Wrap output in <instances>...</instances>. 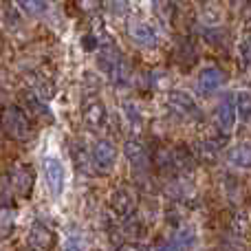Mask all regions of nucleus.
Returning a JSON list of instances; mask_svg holds the SVG:
<instances>
[{
  "mask_svg": "<svg viewBox=\"0 0 251 251\" xmlns=\"http://www.w3.org/2000/svg\"><path fill=\"white\" fill-rule=\"evenodd\" d=\"M168 106L181 117H199V106H196L194 97L187 95L185 91H170L168 93Z\"/></svg>",
  "mask_w": 251,
  "mask_h": 251,
  "instance_id": "obj_7",
  "label": "nucleus"
},
{
  "mask_svg": "<svg viewBox=\"0 0 251 251\" xmlns=\"http://www.w3.org/2000/svg\"><path fill=\"white\" fill-rule=\"evenodd\" d=\"M13 185L9 174H2L0 176V207L2 209H11L13 207Z\"/></svg>",
  "mask_w": 251,
  "mask_h": 251,
  "instance_id": "obj_18",
  "label": "nucleus"
},
{
  "mask_svg": "<svg viewBox=\"0 0 251 251\" xmlns=\"http://www.w3.org/2000/svg\"><path fill=\"white\" fill-rule=\"evenodd\" d=\"M172 163L176 172H185V170L194 168V156L185 146H174L172 148Z\"/></svg>",
  "mask_w": 251,
  "mask_h": 251,
  "instance_id": "obj_15",
  "label": "nucleus"
},
{
  "mask_svg": "<svg viewBox=\"0 0 251 251\" xmlns=\"http://www.w3.org/2000/svg\"><path fill=\"white\" fill-rule=\"evenodd\" d=\"M9 178H11L13 190H16L20 196L29 199L31 192H33V183H35L33 168H31V165H26V163H20V165H16V170H13L11 174H9Z\"/></svg>",
  "mask_w": 251,
  "mask_h": 251,
  "instance_id": "obj_8",
  "label": "nucleus"
},
{
  "mask_svg": "<svg viewBox=\"0 0 251 251\" xmlns=\"http://www.w3.org/2000/svg\"><path fill=\"white\" fill-rule=\"evenodd\" d=\"M82 117H84V124H86L91 130H100L101 126L106 124V106L101 104V100H95V97H93V100L84 106Z\"/></svg>",
  "mask_w": 251,
  "mask_h": 251,
  "instance_id": "obj_12",
  "label": "nucleus"
},
{
  "mask_svg": "<svg viewBox=\"0 0 251 251\" xmlns=\"http://www.w3.org/2000/svg\"><path fill=\"white\" fill-rule=\"evenodd\" d=\"M119 251H148V247L146 245H141V243H126V245H122V247H119Z\"/></svg>",
  "mask_w": 251,
  "mask_h": 251,
  "instance_id": "obj_28",
  "label": "nucleus"
},
{
  "mask_svg": "<svg viewBox=\"0 0 251 251\" xmlns=\"http://www.w3.org/2000/svg\"><path fill=\"white\" fill-rule=\"evenodd\" d=\"M0 126L7 132V137L16 141H26L31 134V122L25 115V110L16 104H7L0 108Z\"/></svg>",
  "mask_w": 251,
  "mask_h": 251,
  "instance_id": "obj_1",
  "label": "nucleus"
},
{
  "mask_svg": "<svg viewBox=\"0 0 251 251\" xmlns=\"http://www.w3.org/2000/svg\"><path fill=\"white\" fill-rule=\"evenodd\" d=\"M168 196H172L174 201H181V203H187L190 196H194V190H192L187 183L176 181V183H172V185H168Z\"/></svg>",
  "mask_w": 251,
  "mask_h": 251,
  "instance_id": "obj_20",
  "label": "nucleus"
},
{
  "mask_svg": "<svg viewBox=\"0 0 251 251\" xmlns=\"http://www.w3.org/2000/svg\"><path fill=\"white\" fill-rule=\"evenodd\" d=\"M227 159L234 168L238 170H251V143H238L227 152Z\"/></svg>",
  "mask_w": 251,
  "mask_h": 251,
  "instance_id": "obj_14",
  "label": "nucleus"
},
{
  "mask_svg": "<svg viewBox=\"0 0 251 251\" xmlns=\"http://www.w3.org/2000/svg\"><path fill=\"white\" fill-rule=\"evenodd\" d=\"M225 82H227L225 71L216 69V66H209V69L201 71V75H199V91L203 93V95H212V93L218 91Z\"/></svg>",
  "mask_w": 251,
  "mask_h": 251,
  "instance_id": "obj_10",
  "label": "nucleus"
},
{
  "mask_svg": "<svg viewBox=\"0 0 251 251\" xmlns=\"http://www.w3.org/2000/svg\"><path fill=\"white\" fill-rule=\"evenodd\" d=\"M156 251H181V249H178V247H176V243H174V240H170V243L161 245V247H159V249H156Z\"/></svg>",
  "mask_w": 251,
  "mask_h": 251,
  "instance_id": "obj_29",
  "label": "nucleus"
},
{
  "mask_svg": "<svg viewBox=\"0 0 251 251\" xmlns=\"http://www.w3.org/2000/svg\"><path fill=\"white\" fill-rule=\"evenodd\" d=\"M172 240L176 243V247L181 249V251H190V249L196 247V243H199V236H196L194 227L185 225V227H181V229L176 231V236H174Z\"/></svg>",
  "mask_w": 251,
  "mask_h": 251,
  "instance_id": "obj_16",
  "label": "nucleus"
},
{
  "mask_svg": "<svg viewBox=\"0 0 251 251\" xmlns=\"http://www.w3.org/2000/svg\"><path fill=\"white\" fill-rule=\"evenodd\" d=\"M194 150H196V156L199 159H203V161H207V163H216L218 161V146L214 141H209V139H205V141H199L194 146Z\"/></svg>",
  "mask_w": 251,
  "mask_h": 251,
  "instance_id": "obj_17",
  "label": "nucleus"
},
{
  "mask_svg": "<svg viewBox=\"0 0 251 251\" xmlns=\"http://www.w3.org/2000/svg\"><path fill=\"white\" fill-rule=\"evenodd\" d=\"M126 115H128V119L132 126H141V113H139V108H134L132 104L126 106Z\"/></svg>",
  "mask_w": 251,
  "mask_h": 251,
  "instance_id": "obj_26",
  "label": "nucleus"
},
{
  "mask_svg": "<svg viewBox=\"0 0 251 251\" xmlns=\"http://www.w3.org/2000/svg\"><path fill=\"white\" fill-rule=\"evenodd\" d=\"M110 209L117 218H128L137 209V196L128 187H117L110 194Z\"/></svg>",
  "mask_w": 251,
  "mask_h": 251,
  "instance_id": "obj_6",
  "label": "nucleus"
},
{
  "mask_svg": "<svg viewBox=\"0 0 251 251\" xmlns=\"http://www.w3.org/2000/svg\"><path fill=\"white\" fill-rule=\"evenodd\" d=\"M11 231H13V221H11V216H9V218H0V238H7Z\"/></svg>",
  "mask_w": 251,
  "mask_h": 251,
  "instance_id": "obj_27",
  "label": "nucleus"
},
{
  "mask_svg": "<svg viewBox=\"0 0 251 251\" xmlns=\"http://www.w3.org/2000/svg\"><path fill=\"white\" fill-rule=\"evenodd\" d=\"M128 31H130V38L137 44H143V47L156 44V31L152 29V25H148V22H141V20L130 22Z\"/></svg>",
  "mask_w": 251,
  "mask_h": 251,
  "instance_id": "obj_13",
  "label": "nucleus"
},
{
  "mask_svg": "<svg viewBox=\"0 0 251 251\" xmlns=\"http://www.w3.org/2000/svg\"><path fill=\"white\" fill-rule=\"evenodd\" d=\"M18 9L26 13V16H42V13L49 11V2H42V0H29V2H18L16 4Z\"/></svg>",
  "mask_w": 251,
  "mask_h": 251,
  "instance_id": "obj_21",
  "label": "nucleus"
},
{
  "mask_svg": "<svg viewBox=\"0 0 251 251\" xmlns=\"http://www.w3.org/2000/svg\"><path fill=\"white\" fill-rule=\"evenodd\" d=\"M205 40L212 44H216V47H223V44L227 42V31L221 29V26H209V29H205Z\"/></svg>",
  "mask_w": 251,
  "mask_h": 251,
  "instance_id": "obj_22",
  "label": "nucleus"
},
{
  "mask_svg": "<svg viewBox=\"0 0 251 251\" xmlns=\"http://www.w3.org/2000/svg\"><path fill=\"white\" fill-rule=\"evenodd\" d=\"M64 251H86V245H84V240L79 236H71L64 245Z\"/></svg>",
  "mask_w": 251,
  "mask_h": 251,
  "instance_id": "obj_24",
  "label": "nucleus"
},
{
  "mask_svg": "<svg viewBox=\"0 0 251 251\" xmlns=\"http://www.w3.org/2000/svg\"><path fill=\"white\" fill-rule=\"evenodd\" d=\"M236 115L240 122H251V93L243 91L236 95Z\"/></svg>",
  "mask_w": 251,
  "mask_h": 251,
  "instance_id": "obj_19",
  "label": "nucleus"
},
{
  "mask_svg": "<svg viewBox=\"0 0 251 251\" xmlns=\"http://www.w3.org/2000/svg\"><path fill=\"white\" fill-rule=\"evenodd\" d=\"M91 161L97 172H110V170L115 168V163H117V150H115V146L110 141L101 139V141H97L95 146H93Z\"/></svg>",
  "mask_w": 251,
  "mask_h": 251,
  "instance_id": "obj_4",
  "label": "nucleus"
},
{
  "mask_svg": "<svg viewBox=\"0 0 251 251\" xmlns=\"http://www.w3.org/2000/svg\"><path fill=\"white\" fill-rule=\"evenodd\" d=\"M124 154L126 159H128L130 168H132V172L137 174L139 178H143L148 174V170H150V152L146 150V146H143L141 141H137V139H128L124 146Z\"/></svg>",
  "mask_w": 251,
  "mask_h": 251,
  "instance_id": "obj_3",
  "label": "nucleus"
},
{
  "mask_svg": "<svg viewBox=\"0 0 251 251\" xmlns=\"http://www.w3.org/2000/svg\"><path fill=\"white\" fill-rule=\"evenodd\" d=\"M122 64H124V57H122V53H119V49L115 47V44L100 47V53H97V66H100V71L113 75Z\"/></svg>",
  "mask_w": 251,
  "mask_h": 251,
  "instance_id": "obj_11",
  "label": "nucleus"
},
{
  "mask_svg": "<svg viewBox=\"0 0 251 251\" xmlns=\"http://www.w3.org/2000/svg\"><path fill=\"white\" fill-rule=\"evenodd\" d=\"M26 243H29V247L33 251H51L57 245V236L51 227L42 225V223H35L29 229Z\"/></svg>",
  "mask_w": 251,
  "mask_h": 251,
  "instance_id": "obj_5",
  "label": "nucleus"
},
{
  "mask_svg": "<svg viewBox=\"0 0 251 251\" xmlns=\"http://www.w3.org/2000/svg\"><path fill=\"white\" fill-rule=\"evenodd\" d=\"M240 60H243V64L247 66V69H251V42L249 40L240 44Z\"/></svg>",
  "mask_w": 251,
  "mask_h": 251,
  "instance_id": "obj_25",
  "label": "nucleus"
},
{
  "mask_svg": "<svg viewBox=\"0 0 251 251\" xmlns=\"http://www.w3.org/2000/svg\"><path fill=\"white\" fill-rule=\"evenodd\" d=\"M26 100V108H29L31 115H42V117H49V108L42 104V101H38L33 95H25Z\"/></svg>",
  "mask_w": 251,
  "mask_h": 251,
  "instance_id": "obj_23",
  "label": "nucleus"
},
{
  "mask_svg": "<svg viewBox=\"0 0 251 251\" xmlns=\"http://www.w3.org/2000/svg\"><path fill=\"white\" fill-rule=\"evenodd\" d=\"M42 172L44 178H47L49 190L53 192L55 196H60L66 187V168L64 161L55 154H44L42 156Z\"/></svg>",
  "mask_w": 251,
  "mask_h": 251,
  "instance_id": "obj_2",
  "label": "nucleus"
},
{
  "mask_svg": "<svg viewBox=\"0 0 251 251\" xmlns=\"http://www.w3.org/2000/svg\"><path fill=\"white\" fill-rule=\"evenodd\" d=\"M236 97H231V95H225V100L218 104V108H216V115H214V119H216V126L223 130V132H229L231 128L236 126Z\"/></svg>",
  "mask_w": 251,
  "mask_h": 251,
  "instance_id": "obj_9",
  "label": "nucleus"
}]
</instances>
